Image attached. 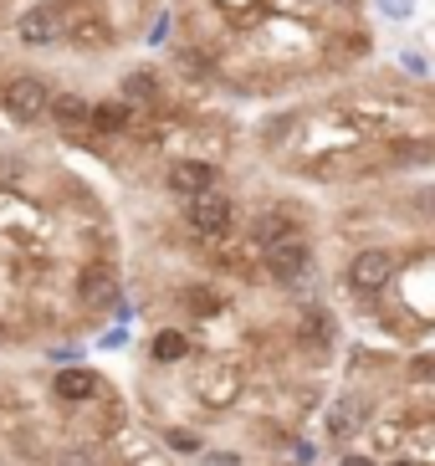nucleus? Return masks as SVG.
<instances>
[{
	"label": "nucleus",
	"instance_id": "nucleus-1",
	"mask_svg": "<svg viewBox=\"0 0 435 466\" xmlns=\"http://www.w3.org/2000/svg\"><path fill=\"white\" fill-rule=\"evenodd\" d=\"M56 83L41 72H0V118L11 128H36L46 124V103H52Z\"/></svg>",
	"mask_w": 435,
	"mask_h": 466
},
{
	"label": "nucleus",
	"instance_id": "nucleus-2",
	"mask_svg": "<svg viewBox=\"0 0 435 466\" xmlns=\"http://www.w3.org/2000/svg\"><path fill=\"white\" fill-rule=\"evenodd\" d=\"M236 220H241V210H236V195H226V190H205L195 200H179V226H185V236L205 241V247H226L236 231Z\"/></svg>",
	"mask_w": 435,
	"mask_h": 466
},
{
	"label": "nucleus",
	"instance_id": "nucleus-3",
	"mask_svg": "<svg viewBox=\"0 0 435 466\" xmlns=\"http://www.w3.org/2000/svg\"><path fill=\"white\" fill-rule=\"evenodd\" d=\"M395 277H400L395 247H359L354 257H349V267H343V288L379 313V298L395 288Z\"/></svg>",
	"mask_w": 435,
	"mask_h": 466
},
{
	"label": "nucleus",
	"instance_id": "nucleus-4",
	"mask_svg": "<svg viewBox=\"0 0 435 466\" xmlns=\"http://www.w3.org/2000/svg\"><path fill=\"white\" fill-rule=\"evenodd\" d=\"M118 97L138 118H164V113H175V83H169V72L154 67V62H138L118 77Z\"/></svg>",
	"mask_w": 435,
	"mask_h": 466
},
{
	"label": "nucleus",
	"instance_id": "nucleus-5",
	"mask_svg": "<svg viewBox=\"0 0 435 466\" xmlns=\"http://www.w3.org/2000/svg\"><path fill=\"white\" fill-rule=\"evenodd\" d=\"M261 277L277 282V288H287V292H298V298H308L313 292V241L308 236H292L282 247H267L261 251Z\"/></svg>",
	"mask_w": 435,
	"mask_h": 466
},
{
	"label": "nucleus",
	"instance_id": "nucleus-6",
	"mask_svg": "<svg viewBox=\"0 0 435 466\" xmlns=\"http://www.w3.org/2000/svg\"><path fill=\"white\" fill-rule=\"evenodd\" d=\"M77 302H82V313H93V318H108L123 302V277L108 257H93L77 267Z\"/></svg>",
	"mask_w": 435,
	"mask_h": 466
},
{
	"label": "nucleus",
	"instance_id": "nucleus-7",
	"mask_svg": "<svg viewBox=\"0 0 435 466\" xmlns=\"http://www.w3.org/2000/svg\"><path fill=\"white\" fill-rule=\"evenodd\" d=\"M134 124H138V113L123 103L118 93H108V97H93V113H87V128L77 134V144H87V149H108V144H118V138H128L134 134Z\"/></svg>",
	"mask_w": 435,
	"mask_h": 466
},
{
	"label": "nucleus",
	"instance_id": "nucleus-8",
	"mask_svg": "<svg viewBox=\"0 0 435 466\" xmlns=\"http://www.w3.org/2000/svg\"><path fill=\"white\" fill-rule=\"evenodd\" d=\"M220 179H226L220 159H205V154H179V159L164 165V190L175 200H195L205 190H220Z\"/></svg>",
	"mask_w": 435,
	"mask_h": 466
},
{
	"label": "nucleus",
	"instance_id": "nucleus-9",
	"mask_svg": "<svg viewBox=\"0 0 435 466\" xmlns=\"http://www.w3.org/2000/svg\"><path fill=\"white\" fill-rule=\"evenodd\" d=\"M11 31H15V42L26 46V52H52V46L67 42V31H62V15H56L52 0H26V5L15 11Z\"/></svg>",
	"mask_w": 435,
	"mask_h": 466
},
{
	"label": "nucleus",
	"instance_id": "nucleus-10",
	"mask_svg": "<svg viewBox=\"0 0 435 466\" xmlns=\"http://www.w3.org/2000/svg\"><path fill=\"white\" fill-rule=\"evenodd\" d=\"M292 236H308V226H302L298 206H261L251 210V220H246V247L267 251V247H282V241H292Z\"/></svg>",
	"mask_w": 435,
	"mask_h": 466
},
{
	"label": "nucleus",
	"instance_id": "nucleus-11",
	"mask_svg": "<svg viewBox=\"0 0 435 466\" xmlns=\"http://www.w3.org/2000/svg\"><path fill=\"white\" fill-rule=\"evenodd\" d=\"M56 405H93V400L108 395V380L93 370V364H62V370L46 380Z\"/></svg>",
	"mask_w": 435,
	"mask_h": 466
},
{
	"label": "nucleus",
	"instance_id": "nucleus-12",
	"mask_svg": "<svg viewBox=\"0 0 435 466\" xmlns=\"http://www.w3.org/2000/svg\"><path fill=\"white\" fill-rule=\"evenodd\" d=\"M369 420H374V415H369V400L359 395V390H349V395H339L323 410V441L328 446H349Z\"/></svg>",
	"mask_w": 435,
	"mask_h": 466
},
{
	"label": "nucleus",
	"instance_id": "nucleus-13",
	"mask_svg": "<svg viewBox=\"0 0 435 466\" xmlns=\"http://www.w3.org/2000/svg\"><path fill=\"white\" fill-rule=\"evenodd\" d=\"M87 113H93V97L82 87H56L52 103H46V128H56L62 138H77L87 128Z\"/></svg>",
	"mask_w": 435,
	"mask_h": 466
},
{
	"label": "nucleus",
	"instance_id": "nucleus-14",
	"mask_svg": "<svg viewBox=\"0 0 435 466\" xmlns=\"http://www.w3.org/2000/svg\"><path fill=\"white\" fill-rule=\"evenodd\" d=\"M241 384H246V374L236 370V364H210V370L195 380V395H200L210 410H226V405L241 400Z\"/></svg>",
	"mask_w": 435,
	"mask_h": 466
},
{
	"label": "nucleus",
	"instance_id": "nucleus-15",
	"mask_svg": "<svg viewBox=\"0 0 435 466\" xmlns=\"http://www.w3.org/2000/svg\"><path fill=\"white\" fill-rule=\"evenodd\" d=\"M298 343L313 349V354H328L339 343V318L328 313L323 302H302V318H298Z\"/></svg>",
	"mask_w": 435,
	"mask_h": 466
},
{
	"label": "nucleus",
	"instance_id": "nucleus-16",
	"mask_svg": "<svg viewBox=\"0 0 435 466\" xmlns=\"http://www.w3.org/2000/svg\"><path fill=\"white\" fill-rule=\"evenodd\" d=\"M369 451L374 456H400L410 441V415H379V420H369Z\"/></svg>",
	"mask_w": 435,
	"mask_h": 466
},
{
	"label": "nucleus",
	"instance_id": "nucleus-17",
	"mask_svg": "<svg viewBox=\"0 0 435 466\" xmlns=\"http://www.w3.org/2000/svg\"><path fill=\"white\" fill-rule=\"evenodd\" d=\"M175 42H179V15H175V5H159L149 15V26H144V46L164 52V46H175Z\"/></svg>",
	"mask_w": 435,
	"mask_h": 466
},
{
	"label": "nucleus",
	"instance_id": "nucleus-18",
	"mask_svg": "<svg viewBox=\"0 0 435 466\" xmlns=\"http://www.w3.org/2000/svg\"><path fill=\"white\" fill-rule=\"evenodd\" d=\"M185 354H190V339H185L179 329H159L149 339V359H154V364H179Z\"/></svg>",
	"mask_w": 435,
	"mask_h": 466
},
{
	"label": "nucleus",
	"instance_id": "nucleus-19",
	"mask_svg": "<svg viewBox=\"0 0 435 466\" xmlns=\"http://www.w3.org/2000/svg\"><path fill=\"white\" fill-rule=\"evenodd\" d=\"M164 451H179V456H200L205 451V436H195V431H185V425H164Z\"/></svg>",
	"mask_w": 435,
	"mask_h": 466
},
{
	"label": "nucleus",
	"instance_id": "nucleus-20",
	"mask_svg": "<svg viewBox=\"0 0 435 466\" xmlns=\"http://www.w3.org/2000/svg\"><path fill=\"white\" fill-rule=\"evenodd\" d=\"M400 72L415 77V83H430V56L415 52V46H405V52H400Z\"/></svg>",
	"mask_w": 435,
	"mask_h": 466
},
{
	"label": "nucleus",
	"instance_id": "nucleus-21",
	"mask_svg": "<svg viewBox=\"0 0 435 466\" xmlns=\"http://www.w3.org/2000/svg\"><path fill=\"white\" fill-rule=\"evenodd\" d=\"M415 5H420V0H374V11H379L384 21H395V26L415 21Z\"/></svg>",
	"mask_w": 435,
	"mask_h": 466
},
{
	"label": "nucleus",
	"instance_id": "nucleus-22",
	"mask_svg": "<svg viewBox=\"0 0 435 466\" xmlns=\"http://www.w3.org/2000/svg\"><path fill=\"white\" fill-rule=\"evenodd\" d=\"M410 380H415V384H435V354L410 359Z\"/></svg>",
	"mask_w": 435,
	"mask_h": 466
},
{
	"label": "nucleus",
	"instance_id": "nucleus-23",
	"mask_svg": "<svg viewBox=\"0 0 435 466\" xmlns=\"http://www.w3.org/2000/svg\"><path fill=\"white\" fill-rule=\"evenodd\" d=\"M410 206H420V216H435V185H420L410 195Z\"/></svg>",
	"mask_w": 435,
	"mask_h": 466
},
{
	"label": "nucleus",
	"instance_id": "nucleus-24",
	"mask_svg": "<svg viewBox=\"0 0 435 466\" xmlns=\"http://www.w3.org/2000/svg\"><path fill=\"white\" fill-rule=\"evenodd\" d=\"M205 466H241V451H205Z\"/></svg>",
	"mask_w": 435,
	"mask_h": 466
},
{
	"label": "nucleus",
	"instance_id": "nucleus-25",
	"mask_svg": "<svg viewBox=\"0 0 435 466\" xmlns=\"http://www.w3.org/2000/svg\"><path fill=\"white\" fill-rule=\"evenodd\" d=\"M292 461H298V466H313L318 456H313V446H308V441H292Z\"/></svg>",
	"mask_w": 435,
	"mask_h": 466
},
{
	"label": "nucleus",
	"instance_id": "nucleus-26",
	"mask_svg": "<svg viewBox=\"0 0 435 466\" xmlns=\"http://www.w3.org/2000/svg\"><path fill=\"white\" fill-rule=\"evenodd\" d=\"M339 466H379V461H374V456H364V451H343Z\"/></svg>",
	"mask_w": 435,
	"mask_h": 466
},
{
	"label": "nucleus",
	"instance_id": "nucleus-27",
	"mask_svg": "<svg viewBox=\"0 0 435 466\" xmlns=\"http://www.w3.org/2000/svg\"><path fill=\"white\" fill-rule=\"evenodd\" d=\"M123 343H128V323L113 329V333H103V349H123Z\"/></svg>",
	"mask_w": 435,
	"mask_h": 466
},
{
	"label": "nucleus",
	"instance_id": "nucleus-28",
	"mask_svg": "<svg viewBox=\"0 0 435 466\" xmlns=\"http://www.w3.org/2000/svg\"><path fill=\"white\" fill-rule=\"evenodd\" d=\"M323 5H333V11H343V15H354V11H359V0H323Z\"/></svg>",
	"mask_w": 435,
	"mask_h": 466
},
{
	"label": "nucleus",
	"instance_id": "nucleus-29",
	"mask_svg": "<svg viewBox=\"0 0 435 466\" xmlns=\"http://www.w3.org/2000/svg\"><path fill=\"white\" fill-rule=\"evenodd\" d=\"M384 466H425V461H415V456H410V451H400V456H389V461H384Z\"/></svg>",
	"mask_w": 435,
	"mask_h": 466
},
{
	"label": "nucleus",
	"instance_id": "nucleus-30",
	"mask_svg": "<svg viewBox=\"0 0 435 466\" xmlns=\"http://www.w3.org/2000/svg\"><path fill=\"white\" fill-rule=\"evenodd\" d=\"M0 67H5V46H0Z\"/></svg>",
	"mask_w": 435,
	"mask_h": 466
},
{
	"label": "nucleus",
	"instance_id": "nucleus-31",
	"mask_svg": "<svg viewBox=\"0 0 435 466\" xmlns=\"http://www.w3.org/2000/svg\"><path fill=\"white\" fill-rule=\"evenodd\" d=\"M0 339H5V323H0Z\"/></svg>",
	"mask_w": 435,
	"mask_h": 466
},
{
	"label": "nucleus",
	"instance_id": "nucleus-32",
	"mask_svg": "<svg viewBox=\"0 0 435 466\" xmlns=\"http://www.w3.org/2000/svg\"><path fill=\"white\" fill-rule=\"evenodd\" d=\"M287 466H298V461H287Z\"/></svg>",
	"mask_w": 435,
	"mask_h": 466
}]
</instances>
